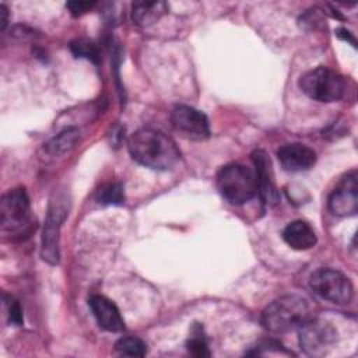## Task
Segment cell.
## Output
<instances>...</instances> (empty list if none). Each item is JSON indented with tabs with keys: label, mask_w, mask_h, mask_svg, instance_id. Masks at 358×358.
<instances>
[{
	"label": "cell",
	"mask_w": 358,
	"mask_h": 358,
	"mask_svg": "<svg viewBox=\"0 0 358 358\" xmlns=\"http://www.w3.org/2000/svg\"><path fill=\"white\" fill-rule=\"evenodd\" d=\"M282 239L289 248L295 250L310 249L317 242L315 229L306 221L302 220H295L289 222L282 229Z\"/></svg>",
	"instance_id": "14"
},
{
	"label": "cell",
	"mask_w": 358,
	"mask_h": 358,
	"mask_svg": "<svg viewBox=\"0 0 358 358\" xmlns=\"http://www.w3.org/2000/svg\"><path fill=\"white\" fill-rule=\"evenodd\" d=\"M115 351L126 357H144L147 344L138 337H122L115 343Z\"/></svg>",
	"instance_id": "17"
},
{
	"label": "cell",
	"mask_w": 358,
	"mask_h": 358,
	"mask_svg": "<svg viewBox=\"0 0 358 358\" xmlns=\"http://www.w3.org/2000/svg\"><path fill=\"white\" fill-rule=\"evenodd\" d=\"M0 15H1V20H0L1 29H4L6 25H7V17H8V10H7V7L4 4L0 6Z\"/></svg>",
	"instance_id": "24"
},
{
	"label": "cell",
	"mask_w": 358,
	"mask_h": 358,
	"mask_svg": "<svg viewBox=\"0 0 358 358\" xmlns=\"http://www.w3.org/2000/svg\"><path fill=\"white\" fill-rule=\"evenodd\" d=\"M94 4L95 3H92V1H69L66 4V7L70 10V13L73 15H81L83 13L91 10Z\"/></svg>",
	"instance_id": "22"
},
{
	"label": "cell",
	"mask_w": 358,
	"mask_h": 358,
	"mask_svg": "<svg viewBox=\"0 0 358 358\" xmlns=\"http://www.w3.org/2000/svg\"><path fill=\"white\" fill-rule=\"evenodd\" d=\"M80 138V133L76 127H67L56 134L49 143L45 144V151L50 155H60L71 150Z\"/></svg>",
	"instance_id": "16"
},
{
	"label": "cell",
	"mask_w": 358,
	"mask_h": 358,
	"mask_svg": "<svg viewBox=\"0 0 358 358\" xmlns=\"http://www.w3.org/2000/svg\"><path fill=\"white\" fill-rule=\"evenodd\" d=\"M173 129L189 140L201 141L210 137V123L207 116L192 106L178 105L171 112Z\"/></svg>",
	"instance_id": "9"
},
{
	"label": "cell",
	"mask_w": 358,
	"mask_h": 358,
	"mask_svg": "<svg viewBox=\"0 0 358 358\" xmlns=\"http://www.w3.org/2000/svg\"><path fill=\"white\" fill-rule=\"evenodd\" d=\"M96 200L101 204H122L124 201V190L120 183H109L99 189Z\"/></svg>",
	"instance_id": "20"
},
{
	"label": "cell",
	"mask_w": 358,
	"mask_h": 358,
	"mask_svg": "<svg viewBox=\"0 0 358 358\" xmlns=\"http://www.w3.org/2000/svg\"><path fill=\"white\" fill-rule=\"evenodd\" d=\"M281 166L287 172H302L310 169L316 162V152L305 144H284L277 150Z\"/></svg>",
	"instance_id": "11"
},
{
	"label": "cell",
	"mask_w": 358,
	"mask_h": 358,
	"mask_svg": "<svg viewBox=\"0 0 358 358\" xmlns=\"http://www.w3.org/2000/svg\"><path fill=\"white\" fill-rule=\"evenodd\" d=\"M337 340L336 327L317 317H310L298 327V341L301 348L312 357L326 355Z\"/></svg>",
	"instance_id": "8"
},
{
	"label": "cell",
	"mask_w": 358,
	"mask_h": 358,
	"mask_svg": "<svg viewBox=\"0 0 358 358\" xmlns=\"http://www.w3.org/2000/svg\"><path fill=\"white\" fill-rule=\"evenodd\" d=\"M131 158L143 166L166 171L176 165L180 151L176 143L154 129H141L134 131L127 141Z\"/></svg>",
	"instance_id": "1"
},
{
	"label": "cell",
	"mask_w": 358,
	"mask_h": 358,
	"mask_svg": "<svg viewBox=\"0 0 358 358\" xmlns=\"http://www.w3.org/2000/svg\"><path fill=\"white\" fill-rule=\"evenodd\" d=\"M357 172L352 171L341 180L327 201L329 210L337 217L354 215L358 210V190H357Z\"/></svg>",
	"instance_id": "10"
},
{
	"label": "cell",
	"mask_w": 358,
	"mask_h": 358,
	"mask_svg": "<svg viewBox=\"0 0 358 358\" xmlns=\"http://www.w3.org/2000/svg\"><path fill=\"white\" fill-rule=\"evenodd\" d=\"M252 159L255 164V172L257 176L259 183V193L264 203L274 204L278 201V192L275 190L274 180H273V171L271 162L267 154L263 150H256L252 154Z\"/></svg>",
	"instance_id": "13"
},
{
	"label": "cell",
	"mask_w": 358,
	"mask_h": 358,
	"mask_svg": "<svg viewBox=\"0 0 358 358\" xmlns=\"http://www.w3.org/2000/svg\"><path fill=\"white\" fill-rule=\"evenodd\" d=\"M215 183L220 194L235 206L252 200L259 193L256 172L242 164L224 165L217 173Z\"/></svg>",
	"instance_id": "3"
},
{
	"label": "cell",
	"mask_w": 358,
	"mask_h": 358,
	"mask_svg": "<svg viewBox=\"0 0 358 358\" xmlns=\"http://www.w3.org/2000/svg\"><path fill=\"white\" fill-rule=\"evenodd\" d=\"M31 224L29 197L24 187H15L1 196L0 227L3 232L21 234Z\"/></svg>",
	"instance_id": "7"
},
{
	"label": "cell",
	"mask_w": 358,
	"mask_h": 358,
	"mask_svg": "<svg viewBox=\"0 0 358 358\" xmlns=\"http://www.w3.org/2000/svg\"><path fill=\"white\" fill-rule=\"evenodd\" d=\"M70 50L76 57H84L92 63H98L99 62V49L98 46L85 38H80L76 39L70 43Z\"/></svg>",
	"instance_id": "19"
},
{
	"label": "cell",
	"mask_w": 358,
	"mask_h": 358,
	"mask_svg": "<svg viewBox=\"0 0 358 358\" xmlns=\"http://www.w3.org/2000/svg\"><path fill=\"white\" fill-rule=\"evenodd\" d=\"M310 289L324 301L337 305L350 303L354 287L347 275L334 268H317L309 277Z\"/></svg>",
	"instance_id": "6"
},
{
	"label": "cell",
	"mask_w": 358,
	"mask_h": 358,
	"mask_svg": "<svg viewBox=\"0 0 358 358\" xmlns=\"http://www.w3.org/2000/svg\"><path fill=\"white\" fill-rule=\"evenodd\" d=\"M88 306L99 324V327L108 331H122L124 330V320L120 315L117 306L103 295H92L88 299Z\"/></svg>",
	"instance_id": "12"
},
{
	"label": "cell",
	"mask_w": 358,
	"mask_h": 358,
	"mask_svg": "<svg viewBox=\"0 0 358 358\" xmlns=\"http://www.w3.org/2000/svg\"><path fill=\"white\" fill-rule=\"evenodd\" d=\"M312 317V305L308 298L288 294L277 298L262 312V324L274 334L288 333L298 329Z\"/></svg>",
	"instance_id": "2"
},
{
	"label": "cell",
	"mask_w": 358,
	"mask_h": 358,
	"mask_svg": "<svg viewBox=\"0 0 358 358\" xmlns=\"http://www.w3.org/2000/svg\"><path fill=\"white\" fill-rule=\"evenodd\" d=\"M4 302L7 308L8 323L13 326H21L24 322V316H22V309L20 302L13 296H7L6 294H4Z\"/></svg>",
	"instance_id": "21"
},
{
	"label": "cell",
	"mask_w": 358,
	"mask_h": 358,
	"mask_svg": "<svg viewBox=\"0 0 358 358\" xmlns=\"http://www.w3.org/2000/svg\"><path fill=\"white\" fill-rule=\"evenodd\" d=\"M166 10L165 1H136L131 4V20L140 27H147L157 22Z\"/></svg>",
	"instance_id": "15"
},
{
	"label": "cell",
	"mask_w": 358,
	"mask_h": 358,
	"mask_svg": "<svg viewBox=\"0 0 358 358\" xmlns=\"http://www.w3.org/2000/svg\"><path fill=\"white\" fill-rule=\"evenodd\" d=\"M186 348L194 357H210L207 338H206V336L203 333V327L200 324L196 323L193 326V329L190 331V337L186 341Z\"/></svg>",
	"instance_id": "18"
},
{
	"label": "cell",
	"mask_w": 358,
	"mask_h": 358,
	"mask_svg": "<svg viewBox=\"0 0 358 358\" xmlns=\"http://www.w3.org/2000/svg\"><path fill=\"white\" fill-rule=\"evenodd\" d=\"M301 91L319 102H334L343 98L345 92L344 77L324 66L306 71L299 78Z\"/></svg>",
	"instance_id": "4"
},
{
	"label": "cell",
	"mask_w": 358,
	"mask_h": 358,
	"mask_svg": "<svg viewBox=\"0 0 358 358\" xmlns=\"http://www.w3.org/2000/svg\"><path fill=\"white\" fill-rule=\"evenodd\" d=\"M69 214V200L63 193H55L49 201L48 214L41 238V257L49 264L59 263V234Z\"/></svg>",
	"instance_id": "5"
},
{
	"label": "cell",
	"mask_w": 358,
	"mask_h": 358,
	"mask_svg": "<svg viewBox=\"0 0 358 358\" xmlns=\"http://www.w3.org/2000/svg\"><path fill=\"white\" fill-rule=\"evenodd\" d=\"M336 35L340 38V39H343V41H347V42H350L354 48H355V38L352 36V34L350 32V31H347L345 28H338L337 31H336Z\"/></svg>",
	"instance_id": "23"
}]
</instances>
